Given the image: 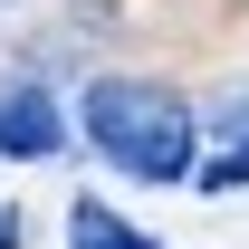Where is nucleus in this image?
Here are the masks:
<instances>
[{
  "label": "nucleus",
  "mask_w": 249,
  "mask_h": 249,
  "mask_svg": "<svg viewBox=\"0 0 249 249\" xmlns=\"http://www.w3.org/2000/svg\"><path fill=\"white\" fill-rule=\"evenodd\" d=\"M0 154H10V163L67 154V115H58L48 87H0Z\"/></svg>",
  "instance_id": "obj_2"
},
{
  "label": "nucleus",
  "mask_w": 249,
  "mask_h": 249,
  "mask_svg": "<svg viewBox=\"0 0 249 249\" xmlns=\"http://www.w3.org/2000/svg\"><path fill=\"white\" fill-rule=\"evenodd\" d=\"M192 173H201L192 192H240L249 182V134H240V144H211V163H192Z\"/></svg>",
  "instance_id": "obj_4"
},
{
  "label": "nucleus",
  "mask_w": 249,
  "mask_h": 249,
  "mask_svg": "<svg viewBox=\"0 0 249 249\" xmlns=\"http://www.w3.org/2000/svg\"><path fill=\"white\" fill-rule=\"evenodd\" d=\"M67 249H163V240L134 230L124 211H106V201H77V211H67Z\"/></svg>",
  "instance_id": "obj_3"
},
{
  "label": "nucleus",
  "mask_w": 249,
  "mask_h": 249,
  "mask_svg": "<svg viewBox=\"0 0 249 249\" xmlns=\"http://www.w3.org/2000/svg\"><path fill=\"white\" fill-rule=\"evenodd\" d=\"M0 249H19V211H10V201H0Z\"/></svg>",
  "instance_id": "obj_5"
},
{
  "label": "nucleus",
  "mask_w": 249,
  "mask_h": 249,
  "mask_svg": "<svg viewBox=\"0 0 249 249\" xmlns=\"http://www.w3.org/2000/svg\"><path fill=\"white\" fill-rule=\"evenodd\" d=\"M77 124H87L96 154L115 173H134V182H192V163H201V115L163 77H96L77 96Z\"/></svg>",
  "instance_id": "obj_1"
}]
</instances>
